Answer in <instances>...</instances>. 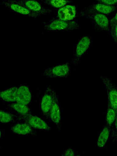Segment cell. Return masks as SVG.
<instances>
[{
  "instance_id": "cell-25",
  "label": "cell",
  "mask_w": 117,
  "mask_h": 156,
  "mask_svg": "<svg viewBox=\"0 0 117 156\" xmlns=\"http://www.w3.org/2000/svg\"><path fill=\"white\" fill-rule=\"evenodd\" d=\"M115 22H117V12L115 15L109 21V24Z\"/></svg>"
},
{
  "instance_id": "cell-23",
  "label": "cell",
  "mask_w": 117,
  "mask_h": 156,
  "mask_svg": "<svg viewBox=\"0 0 117 156\" xmlns=\"http://www.w3.org/2000/svg\"><path fill=\"white\" fill-rule=\"evenodd\" d=\"M106 5L117 6V0H93Z\"/></svg>"
},
{
  "instance_id": "cell-3",
  "label": "cell",
  "mask_w": 117,
  "mask_h": 156,
  "mask_svg": "<svg viewBox=\"0 0 117 156\" xmlns=\"http://www.w3.org/2000/svg\"><path fill=\"white\" fill-rule=\"evenodd\" d=\"M92 42L90 35L83 36L78 41L71 61L73 65L77 66L79 65L80 58L90 47Z\"/></svg>"
},
{
  "instance_id": "cell-11",
  "label": "cell",
  "mask_w": 117,
  "mask_h": 156,
  "mask_svg": "<svg viewBox=\"0 0 117 156\" xmlns=\"http://www.w3.org/2000/svg\"><path fill=\"white\" fill-rule=\"evenodd\" d=\"M76 13L75 6L67 5L59 9L55 17L64 21H72L76 17Z\"/></svg>"
},
{
  "instance_id": "cell-16",
  "label": "cell",
  "mask_w": 117,
  "mask_h": 156,
  "mask_svg": "<svg viewBox=\"0 0 117 156\" xmlns=\"http://www.w3.org/2000/svg\"><path fill=\"white\" fill-rule=\"evenodd\" d=\"M111 128L106 125L104 127L98 136L97 145L98 147H103L107 142L110 135Z\"/></svg>"
},
{
  "instance_id": "cell-17",
  "label": "cell",
  "mask_w": 117,
  "mask_h": 156,
  "mask_svg": "<svg viewBox=\"0 0 117 156\" xmlns=\"http://www.w3.org/2000/svg\"><path fill=\"white\" fill-rule=\"evenodd\" d=\"M44 4L52 8H60L73 2L71 0H39Z\"/></svg>"
},
{
  "instance_id": "cell-22",
  "label": "cell",
  "mask_w": 117,
  "mask_h": 156,
  "mask_svg": "<svg viewBox=\"0 0 117 156\" xmlns=\"http://www.w3.org/2000/svg\"><path fill=\"white\" fill-rule=\"evenodd\" d=\"M111 129H112L111 142L114 143L117 141V113Z\"/></svg>"
},
{
  "instance_id": "cell-21",
  "label": "cell",
  "mask_w": 117,
  "mask_h": 156,
  "mask_svg": "<svg viewBox=\"0 0 117 156\" xmlns=\"http://www.w3.org/2000/svg\"><path fill=\"white\" fill-rule=\"evenodd\" d=\"M110 35L114 43L117 44V22L110 23Z\"/></svg>"
},
{
  "instance_id": "cell-24",
  "label": "cell",
  "mask_w": 117,
  "mask_h": 156,
  "mask_svg": "<svg viewBox=\"0 0 117 156\" xmlns=\"http://www.w3.org/2000/svg\"><path fill=\"white\" fill-rule=\"evenodd\" d=\"M62 155L67 156H73L74 155V152L72 148H69L63 152Z\"/></svg>"
},
{
  "instance_id": "cell-19",
  "label": "cell",
  "mask_w": 117,
  "mask_h": 156,
  "mask_svg": "<svg viewBox=\"0 0 117 156\" xmlns=\"http://www.w3.org/2000/svg\"><path fill=\"white\" fill-rule=\"evenodd\" d=\"M116 114L115 111L108 104L106 116V125L111 128L115 121Z\"/></svg>"
},
{
  "instance_id": "cell-4",
  "label": "cell",
  "mask_w": 117,
  "mask_h": 156,
  "mask_svg": "<svg viewBox=\"0 0 117 156\" xmlns=\"http://www.w3.org/2000/svg\"><path fill=\"white\" fill-rule=\"evenodd\" d=\"M70 71V64L67 62L46 69L43 72L42 75L50 78H66L69 76Z\"/></svg>"
},
{
  "instance_id": "cell-12",
  "label": "cell",
  "mask_w": 117,
  "mask_h": 156,
  "mask_svg": "<svg viewBox=\"0 0 117 156\" xmlns=\"http://www.w3.org/2000/svg\"><path fill=\"white\" fill-rule=\"evenodd\" d=\"M31 94L29 87L26 85H21L18 87L16 101L27 105L30 102Z\"/></svg>"
},
{
  "instance_id": "cell-20",
  "label": "cell",
  "mask_w": 117,
  "mask_h": 156,
  "mask_svg": "<svg viewBox=\"0 0 117 156\" xmlns=\"http://www.w3.org/2000/svg\"><path fill=\"white\" fill-rule=\"evenodd\" d=\"M0 122L2 123H7L11 122L14 119V115L2 110H0Z\"/></svg>"
},
{
  "instance_id": "cell-1",
  "label": "cell",
  "mask_w": 117,
  "mask_h": 156,
  "mask_svg": "<svg viewBox=\"0 0 117 156\" xmlns=\"http://www.w3.org/2000/svg\"><path fill=\"white\" fill-rule=\"evenodd\" d=\"M79 16L92 22L96 32L110 33L109 21L106 15L99 13H87L82 11L80 12Z\"/></svg>"
},
{
  "instance_id": "cell-8",
  "label": "cell",
  "mask_w": 117,
  "mask_h": 156,
  "mask_svg": "<svg viewBox=\"0 0 117 156\" xmlns=\"http://www.w3.org/2000/svg\"><path fill=\"white\" fill-rule=\"evenodd\" d=\"M20 4L40 16L47 15L52 12L49 9L46 8L36 0H15Z\"/></svg>"
},
{
  "instance_id": "cell-26",
  "label": "cell",
  "mask_w": 117,
  "mask_h": 156,
  "mask_svg": "<svg viewBox=\"0 0 117 156\" xmlns=\"http://www.w3.org/2000/svg\"><path fill=\"white\" fill-rule=\"evenodd\" d=\"M0 137H1V131H0Z\"/></svg>"
},
{
  "instance_id": "cell-5",
  "label": "cell",
  "mask_w": 117,
  "mask_h": 156,
  "mask_svg": "<svg viewBox=\"0 0 117 156\" xmlns=\"http://www.w3.org/2000/svg\"><path fill=\"white\" fill-rule=\"evenodd\" d=\"M105 87L108 96V104L117 113V85L108 77H99Z\"/></svg>"
},
{
  "instance_id": "cell-15",
  "label": "cell",
  "mask_w": 117,
  "mask_h": 156,
  "mask_svg": "<svg viewBox=\"0 0 117 156\" xmlns=\"http://www.w3.org/2000/svg\"><path fill=\"white\" fill-rule=\"evenodd\" d=\"M18 87H14L0 92L1 98L7 102H14L16 100Z\"/></svg>"
},
{
  "instance_id": "cell-13",
  "label": "cell",
  "mask_w": 117,
  "mask_h": 156,
  "mask_svg": "<svg viewBox=\"0 0 117 156\" xmlns=\"http://www.w3.org/2000/svg\"><path fill=\"white\" fill-rule=\"evenodd\" d=\"M50 118L53 122L58 126H59L61 116L58 99L56 92L53 96V102L50 112Z\"/></svg>"
},
{
  "instance_id": "cell-18",
  "label": "cell",
  "mask_w": 117,
  "mask_h": 156,
  "mask_svg": "<svg viewBox=\"0 0 117 156\" xmlns=\"http://www.w3.org/2000/svg\"><path fill=\"white\" fill-rule=\"evenodd\" d=\"M9 107L21 115L30 114V110L27 105L17 102L9 105Z\"/></svg>"
},
{
  "instance_id": "cell-6",
  "label": "cell",
  "mask_w": 117,
  "mask_h": 156,
  "mask_svg": "<svg viewBox=\"0 0 117 156\" xmlns=\"http://www.w3.org/2000/svg\"><path fill=\"white\" fill-rule=\"evenodd\" d=\"M0 4L8 8L14 12L30 17L37 18L40 16L29 10L23 5L17 2L15 0H8L2 1Z\"/></svg>"
},
{
  "instance_id": "cell-7",
  "label": "cell",
  "mask_w": 117,
  "mask_h": 156,
  "mask_svg": "<svg viewBox=\"0 0 117 156\" xmlns=\"http://www.w3.org/2000/svg\"><path fill=\"white\" fill-rule=\"evenodd\" d=\"M18 119L23 120L25 122L29 124L31 127L36 129H44L49 131L50 127L46 123L40 118L30 114L21 115L15 116Z\"/></svg>"
},
{
  "instance_id": "cell-9",
  "label": "cell",
  "mask_w": 117,
  "mask_h": 156,
  "mask_svg": "<svg viewBox=\"0 0 117 156\" xmlns=\"http://www.w3.org/2000/svg\"><path fill=\"white\" fill-rule=\"evenodd\" d=\"M55 90L50 87L46 89L41 102V108L43 115L50 118V113L52 106Z\"/></svg>"
},
{
  "instance_id": "cell-2",
  "label": "cell",
  "mask_w": 117,
  "mask_h": 156,
  "mask_svg": "<svg viewBox=\"0 0 117 156\" xmlns=\"http://www.w3.org/2000/svg\"><path fill=\"white\" fill-rule=\"evenodd\" d=\"M44 29L48 31H71L79 30V23L73 21H66L52 18L49 23L44 22Z\"/></svg>"
},
{
  "instance_id": "cell-10",
  "label": "cell",
  "mask_w": 117,
  "mask_h": 156,
  "mask_svg": "<svg viewBox=\"0 0 117 156\" xmlns=\"http://www.w3.org/2000/svg\"><path fill=\"white\" fill-rule=\"evenodd\" d=\"M117 9V6H111L98 2L85 7L83 11L87 13H97L107 15L112 13Z\"/></svg>"
},
{
  "instance_id": "cell-14",
  "label": "cell",
  "mask_w": 117,
  "mask_h": 156,
  "mask_svg": "<svg viewBox=\"0 0 117 156\" xmlns=\"http://www.w3.org/2000/svg\"><path fill=\"white\" fill-rule=\"evenodd\" d=\"M11 129L13 133L19 135L36 134L35 132L31 128V126L26 122L17 123L12 125Z\"/></svg>"
}]
</instances>
